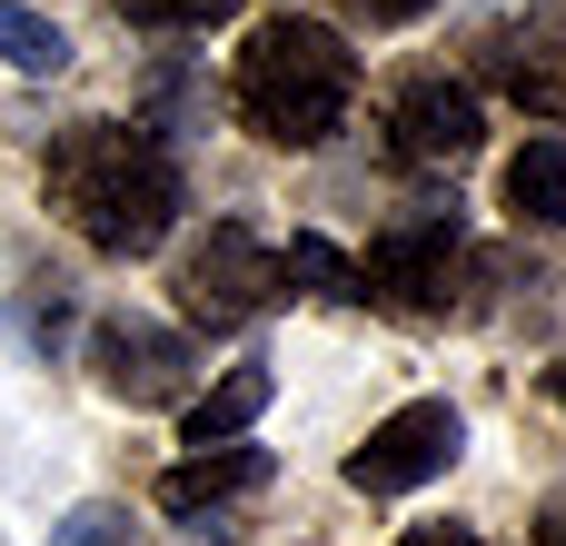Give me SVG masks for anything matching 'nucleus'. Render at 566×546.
I'll list each match as a JSON object with an SVG mask.
<instances>
[{
	"instance_id": "f257e3e1",
	"label": "nucleus",
	"mask_w": 566,
	"mask_h": 546,
	"mask_svg": "<svg viewBox=\"0 0 566 546\" xmlns=\"http://www.w3.org/2000/svg\"><path fill=\"white\" fill-rule=\"evenodd\" d=\"M40 189L99 259H149L179 219V159L149 129H119V119L60 129L50 159H40Z\"/></svg>"
},
{
	"instance_id": "f03ea898",
	"label": "nucleus",
	"mask_w": 566,
	"mask_h": 546,
	"mask_svg": "<svg viewBox=\"0 0 566 546\" xmlns=\"http://www.w3.org/2000/svg\"><path fill=\"white\" fill-rule=\"evenodd\" d=\"M358 99V50L328 30V20H259L249 50H239V119L269 139V149H318Z\"/></svg>"
},
{
	"instance_id": "7ed1b4c3",
	"label": "nucleus",
	"mask_w": 566,
	"mask_h": 546,
	"mask_svg": "<svg viewBox=\"0 0 566 546\" xmlns=\"http://www.w3.org/2000/svg\"><path fill=\"white\" fill-rule=\"evenodd\" d=\"M468 269V239H458V219L448 209H428V219H398L368 259H358V298H378V308H398V318H448L458 308V279Z\"/></svg>"
},
{
	"instance_id": "20e7f679",
	"label": "nucleus",
	"mask_w": 566,
	"mask_h": 546,
	"mask_svg": "<svg viewBox=\"0 0 566 546\" xmlns=\"http://www.w3.org/2000/svg\"><path fill=\"white\" fill-rule=\"evenodd\" d=\"M279 288H289L279 259H269L259 229H239V219H219V229L179 259V308H189V328H249Z\"/></svg>"
},
{
	"instance_id": "39448f33",
	"label": "nucleus",
	"mask_w": 566,
	"mask_h": 546,
	"mask_svg": "<svg viewBox=\"0 0 566 546\" xmlns=\"http://www.w3.org/2000/svg\"><path fill=\"white\" fill-rule=\"evenodd\" d=\"M458 438H468L458 408H448V398H418V408L378 418L368 448H348V487H358V497H408V487H428V477L458 468Z\"/></svg>"
},
{
	"instance_id": "423d86ee",
	"label": "nucleus",
	"mask_w": 566,
	"mask_h": 546,
	"mask_svg": "<svg viewBox=\"0 0 566 546\" xmlns=\"http://www.w3.org/2000/svg\"><path fill=\"white\" fill-rule=\"evenodd\" d=\"M478 139H488L478 90H458L448 70H418L388 90V149L408 169H458V159H478Z\"/></svg>"
},
{
	"instance_id": "0eeeda50",
	"label": "nucleus",
	"mask_w": 566,
	"mask_h": 546,
	"mask_svg": "<svg viewBox=\"0 0 566 546\" xmlns=\"http://www.w3.org/2000/svg\"><path fill=\"white\" fill-rule=\"evenodd\" d=\"M90 368H99V388L109 398H129V408H169L179 388H189V338L179 328H159V318H99L90 328Z\"/></svg>"
},
{
	"instance_id": "6e6552de",
	"label": "nucleus",
	"mask_w": 566,
	"mask_h": 546,
	"mask_svg": "<svg viewBox=\"0 0 566 546\" xmlns=\"http://www.w3.org/2000/svg\"><path fill=\"white\" fill-rule=\"evenodd\" d=\"M478 70H488L527 119H566V10L497 20V30L478 40Z\"/></svg>"
},
{
	"instance_id": "1a4fd4ad",
	"label": "nucleus",
	"mask_w": 566,
	"mask_h": 546,
	"mask_svg": "<svg viewBox=\"0 0 566 546\" xmlns=\"http://www.w3.org/2000/svg\"><path fill=\"white\" fill-rule=\"evenodd\" d=\"M269 487V448H199V458H179L169 477H159V507L169 517H189L199 537H239V497H259Z\"/></svg>"
},
{
	"instance_id": "9d476101",
	"label": "nucleus",
	"mask_w": 566,
	"mask_h": 546,
	"mask_svg": "<svg viewBox=\"0 0 566 546\" xmlns=\"http://www.w3.org/2000/svg\"><path fill=\"white\" fill-rule=\"evenodd\" d=\"M507 219L517 229H566V139H527L507 159Z\"/></svg>"
},
{
	"instance_id": "9b49d317",
	"label": "nucleus",
	"mask_w": 566,
	"mask_h": 546,
	"mask_svg": "<svg viewBox=\"0 0 566 546\" xmlns=\"http://www.w3.org/2000/svg\"><path fill=\"white\" fill-rule=\"evenodd\" d=\"M259 408H269V368L249 358V368H229L219 388H199V398H189V448H229Z\"/></svg>"
},
{
	"instance_id": "f8f14e48",
	"label": "nucleus",
	"mask_w": 566,
	"mask_h": 546,
	"mask_svg": "<svg viewBox=\"0 0 566 546\" xmlns=\"http://www.w3.org/2000/svg\"><path fill=\"white\" fill-rule=\"evenodd\" d=\"M279 279H298L308 298H358V259H348V249H328L318 229H298V239L279 249Z\"/></svg>"
},
{
	"instance_id": "ddd939ff",
	"label": "nucleus",
	"mask_w": 566,
	"mask_h": 546,
	"mask_svg": "<svg viewBox=\"0 0 566 546\" xmlns=\"http://www.w3.org/2000/svg\"><path fill=\"white\" fill-rule=\"evenodd\" d=\"M0 60H10V70H30V80H50V70H70V40H60V20H40V10H20V0H0Z\"/></svg>"
},
{
	"instance_id": "4468645a",
	"label": "nucleus",
	"mask_w": 566,
	"mask_h": 546,
	"mask_svg": "<svg viewBox=\"0 0 566 546\" xmlns=\"http://www.w3.org/2000/svg\"><path fill=\"white\" fill-rule=\"evenodd\" d=\"M239 0H119V20H139V30H209V20H229Z\"/></svg>"
},
{
	"instance_id": "2eb2a0df",
	"label": "nucleus",
	"mask_w": 566,
	"mask_h": 546,
	"mask_svg": "<svg viewBox=\"0 0 566 546\" xmlns=\"http://www.w3.org/2000/svg\"><path fill=\"white\" fill-rule=\"evenodd\" d=\"M348 10H358V20H368V30H398V20H418V10H428V0H348Z\"/></svg>"
},
{
	"instance_id": "dca6fc26",
	"label": "nucleus",
	"mask_w": 566,
	"mask_h": 546,
	"mask_svg": "<svg viewBox=\"0 0 566 546\" xmlns=\"http://www.w3.org/2000/svg\"><path fill=\"white\" fill-rule=\"evenodd\" d=\"M398 546H478L468 527H418V537H398Z\"/></svg>"
},
{
	"instance_id": "f3484780",
	"label": "nucleus",
	"mask_w": 566,
	"mask_h": 546,
	"mask_svg": "<svg viewBox=\"0 0 566 546\" xmlns=\"http://www.w3.org/2000/svg\"><path fill=\"white\" fill-rule=\"evenodd\" d=\"M537 546H566V507H547V517H537Z\"/></svg>"
},
{
	"instance_id": "a211bd4d",
	"label": "nucleus",
	"mask_w": 566,
	"mask_h": 546,
	"mask_svg": "<svg viewBox=\"0 0 566 546\" xmlns=\"http://www.w3.org/2000/svg\"><path fill=\"white\" fill-rule=\"evenodd\" d=\"M547 398H557V408H566V358H557V368H547Z\"/></svg>"
}]
</instances>
